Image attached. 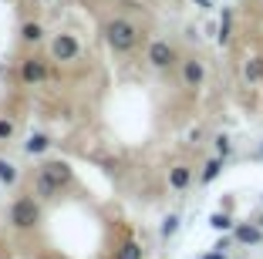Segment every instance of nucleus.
<instances>
[{
    "mask_svg": "<svg viewBox=\"0 0 263 259\" xmlns=\"http://www.w3.org/2000/svg\"><path fill=\"white\" fill-rule=\"evenodd\" d=\"M24 37H27V41H37L41 37V27H37V24H27V27H24Z\"/></svg>",
    "mask_w": 263,
    "mask_h": 259,
    "instance_id": "16",
    "label": "nucleus"
},
{
    "mask_svg": "<svg viewBox=\"0 0 263 259\" xmlns=\"http://www.w3.org/2000/svg\"><path fill=\"white\" fill-rule=\"evenodd\" d=\"M51 51H54V57H58V61H71V57L78 54V44H74V37L61 34V37L54 41V47H51Z\"/></svg>",
    "mask_w": 263,
    "mask_h": 259,
    "instance_id": "5",
    "label": "nucleus"
},
{
    "mask_svg": "<svg viewBox=\"0 0 263 259\" xmlns=\"http://www.w3.org/2000/svg\"><path fill=\"white\" fill-rule=\"evenodd\" d=\"M37 192H41V195H54L58 185H54V182H47V178L41 175V178H37Z\"/></svg>",
    "mask_w": 263,
    "mask_h": 259,
    "instance_id": "14",
    "label": "nucleus"
},
{
    "mask_svg": "<svg viewBox=\"0 0 263 259\" xmlns=\"http://www.w3.org/2000/svg\"><path fill=\"white\" fill-rule=\"evenodd\" d=\"M118 259H142V249H139L135 243H125L122 252H118Z\"/></svg>",
    "mask_w": 263,
    "mask_h": 259,
    "instance_id": "11",
    "label": "nucleus"
},
{
    "mask_svg": "<svg viewBox=\"0 0 263 259\" xmlns=\"http://www.w3.org/2000/svg\"><path fill=\"white\" fill-rule=\"evenodd\" d=\"M189 178H193V175H189V168H186V165H179V168H172L169 182L176 185V189H186V185H189Z\"/></svg>",
    "mask_w": 263,
    "mask_h": 259,
    "instance_id": "7",
    "label": "nucleus"
},
{
    "mask_svg": "<svg viewBox=\"0 0 263 259\" xmlns=\"http://www.w3.org/2000/svg\"><path fill=\"white\" fill-rule=\"evenodd\" d=\"M216 175H219V162H209V165L202 168V182H213Z\"/></svg>",
    "mask_w": 263,
    "mask_h": 259,
    "instance_id": "15",
    "label": "nucleus"
},
{
    "mask_svg": "<svg viewBox=\"0 0 263 259\" xmlns=\"http://www.w3.org/2000/svg\"><path fill=\"white\" fill-rule=\"evenodd\" d=\"M247 77H250V81L263 77V61H250V64H247Z\"/></svg>",
    "mask_w": 263,
    "mask_h": 259,
    "instance_id": "13",
    "label": "nucleus"
},
{
    "mask_svg": "<svg viewBox=\"0 0 263 259\" xmlns=\"http://www.w3.org/2000/svg\"><path fill=\"white\" fill-rule=\"evenodd\" d=\"M0 178H4V182H14L17 178V168L10 165V162H4V158H0Z\"/></svg>",
    "mask_w": 263,
    "mask_h": 259,
    "instance_id": "12",
    "label": "nucleus"
},
{
    "mask_svg": "<svg viewBox=\"0 0 263 259\" xmlns=\"http://www.w3.org/2000/svg\"><path fill=\"white\" fill-rule=\"evenodd\" d=\"M260 158H263V148H260Z\"/></svg>",
    "mask_w": 263,
    "mask_h": 259,
    "instance_id": "22",
    "label": "nucleus"
},
{
    "mask_svg": "<svg viewBox=\"0 0 263 259\" xmlns=\"http://www.w3.org/2000/svg\"><path fill=\"white\" fill-rule=\"evenodd\" d=\"M260 226H263V219H260Z\"/></svg>",
    "mask_w": 263,
    "mask_h": 259,
    "instance_id": "23",
    "label": "nucleus"
},
{
    "mask_svg": "<svg viewBox=\"0 0 263 259\" xmlns=\"http://www.w3.org/2000/svg\"><path fill=\"white\" fill-rule=\"evenodd\" d=\"M108 44L115 51H132L135 47V27L128 21H111L108 24Z\"/></svg>",
    "mask_w": 263,
    "mask_h": 259,
    "instance_id": "1",
    "label": "nucleus"
},
{
    "mask_svg": "<svg viewBox=\"0 0 263 259\" xmlns=\"http://www.w3.org/2000/svg\"><path fill=\"white\" fill-rule=\"evenodd\" d=\"M176 226H179V219H176V215H169V219H165V226H162V236H172V232H176Z\"/></svg>",
    "mask_w": 263,
    "mask_h": 259,
    "instance_id": "17",
    "label": "nucleus"
},
{
    "mask_svg": "<svg viewBox=\"0 0 263 259\" xmlns=\"http://www.w3.org/2000/svg\"><path fill=\"white\" fill-rule=\"evenodd\" d=\"M186 81L193 84V88L202 81V64L199 61H186Z\"/></svg>",
    "mask_w": 263,
    "mask_h": 259,
    "instance_id": "8",
    "label": "nucleus"
},
{
    "mask_svg": "<svg viewBox=\"0 0 263 259\" xmlns=\"http://www.w3.org/2000/svg\"><path fill=\"white\" fill-rule=\"evenodd\" d=\"M202 259H223V256H202Z\"/></svg>",
    "mask_w": 263,
    "mask_h": 259,
    "instance_id": "21",
    "label": "nucleus"
},
{
    "mask_svg": "<svg viewBox=\"0 0 263 259\" xmlns=\"http://www.w3.org/2000/svg\"><path fill=\"white\" fill-rule=\"evenodd\" d=\"M213 229H230V219H226V215H213Z\"/></svg>",
    "mask_w": 263,
    "mask_h": 259,
    "instance_id": "18",
    "label": "nucleus"
},
{
    "mask_svg": "<svg viewBox=\"0 0 263 259\" xmlns=\"http://www.w3.org/2000/svg\"><path fill=\"white\" fill-rule=\"evenodd\" d=\"M47 145H51V142H47L44 135H31V142H27V152H31V155H37V152H44Z\"/></svg>",
    "mask_w": 263,
    "mask_h": 259,
    "instance_id": "10",
    "label": "nucleus"
},
{
    "mask_svg": "<svg viewBox=\"0 0 263 259\" xmlns=\"http://www.w3.org/2000/svg\"><path fill=\"white\" fill-rule=\"evenodd\" d=\"M236 239L247 243V246H256L263 236H260V229H256V226H236Z\"/></svg>",
    "mask_w": 263,
    "mask_h": 259,
    "instance_id": "6",
    "label": "nucleus"
},
{
    "mask_svg": "<svg viewBox=\"0 0 263 259\" xmlns=\"http://www.w3.org/2000/svg\"><path fill=\"white\" fill-rule=\"evenodd\" d=\"M41 175H44L47 182H54L58 189H61V185H64V182L71 178V168L64 165V162H47V165L41 168Z\"/></svg>",
    "mask_w": 263,
    "mask_h": 259,
    "instance_id": "3",
    "label": "nucleus"
},
{
    "mask_svg": "<svg viewBox=\"0 0 263 259\" xmlns=\"http://www.w3.org/2000/svg\"><path fill=\"white\" fill-rule=\"evenodd\" d=\"M216 152H219V155L230 152V138H216Z\"/></svg>",
    "mask_w": 263,
    "mask_h": 259,
    "instance_id": "19",
    "label": "nucleus"
},
{
    "mask_svg": "<svg viewBox=\"0 0 263 259\" xmlns=\"http://www.w3.org/2000/svg\"><path fill=\"white\" fill-rule=\"evenodd\" d=\"M24 77H27V81H41V77H44V64L27 61V64H24Z\"/></svg>",
    "mask_w": 263,
    "mask_h": 259,
    "instance_id": "9",
    "label": "nucleus"
},
{
    "mask_svg": "<svg viewBox=\"0 0 263 259\" xmlns=\"http://www.w3.org/2000/svg\"><path fill=\"white\" fill-rule=\"evenodd\" d=\"M10 219H14L17 229H27L37 222V206H34L31 198H21V202H14V209H10Z\"/></svg>",
    "mask_w": 263,
    "mask_h": 259,
    "instance_id": "2",
    "label": "nucleus"
},
{
    "mask_svg": "<svg viewBox=\"0 0 263 259\" xmlns=\"http://www.w3.org/2000/svg\"><path fill=\"white\" fill-rule=\"evenodd\" d=\"M148 61H152L155 68H169L172 64V47L165 44V41H155V44L148 47Z\"/></svg>",
    "mask_w": 263,
    "mask_h": 259,
    "instance_id": "4",
    "label": "nucleus"
},
{
    "mask_svg": "<svg viewBox=\"0 0 263 259\" xmlns=\"http://www.w3.org/2000/svg\"><path fill=\"white\" fill-rule=\"evenodd\" d=\"M10 135H14V125H10V122H0V138H10Z\"/></svg>",
    "mask_w": 263,
    "mask_h": 259,
    "instance_id": "20",
    "label": "nucleus"
}]
</instances>
